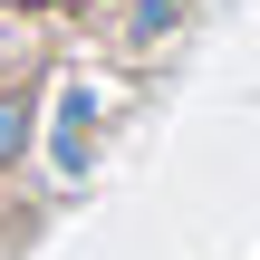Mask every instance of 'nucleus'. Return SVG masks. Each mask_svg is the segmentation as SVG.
Listing matches in <instances>:
<instances>
[{
  "label": "nucleus",
  "mask_w": 260,
  "mask_h": 260,
  "mask_svg": "<svg viewBox=\"0 0 260 260\" xmlns=\"http://www.w3.org/2000/svg\"><path fill=\"white\" fill-rule=\"evenodd\" d=\"M96 125H106V106H96V87H87V77H68L29 154H48V174H58V183H77V174L96 164Z\"/></svg>",
  "instance_id": "f257e3e1"
},
{
  "label": "nucleus",
  "mask_w": 260,
  "mask_h": 260,
  "mask_svg": "<svg viewBox=\"0 0 260 260\" xmlns=\"http://www.w3.org/2000/svg\"><path fill=\"white\" fill-rule=\"evenodd\" d=\"M39 145V87L29 77H0V174H19Z\"/></svg>",
  "instance_id": "f03ea898"
},
{
  "label": "nucleus",
  "mask_w": 260,
  "mask_h": 260,
  "mask_svg": "<svg viewBox=\"0 0 260 260\" xmlns=\"http://www.w3.org/2000/svg\"><path fill=\"white\" fill-rule=\"evenodd\" d=\"M183 29V0H125L116 10V39L125 48H154V39H174Z\"/></svg>",
  "instance_id": "7ed1b4c3"
},
{
  "label": "nucleus",
  "mask_w": 260,
  "mask_h": 260,
  "mask_svg": "<svg viewBox=\"0 0 260 260\" xmlns=\"http://www.w3.org/2000/svg\"><path fill=\"white\" fill-rule=\"evenodd\" d=\"M0 58H10V29H0Z\"/></svg>",
  "instance_id": "20e7f679"
}]
</instances>
